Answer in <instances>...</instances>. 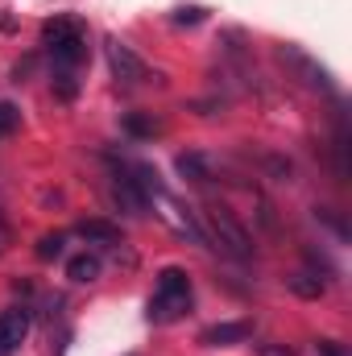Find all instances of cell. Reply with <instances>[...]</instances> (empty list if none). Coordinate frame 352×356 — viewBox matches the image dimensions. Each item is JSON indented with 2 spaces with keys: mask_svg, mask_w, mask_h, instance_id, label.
Segmentation results:
<instances>
[{
  "mask_svg": "<svg viewBox=\"0 0 352 356\" xmlns=\"http://www.w3.org/2000/svg\"><path fill=\"white\" fill-rule=\"evenodd\" d=\"M195 307V290H191V273L182 266H166L158 273V286L145 302V319L154 327H166V323H178L182 315H191Z\"/></svg>",
  "mask_w": 352,
  "mask_h": 356,
  "instance_id": "obj_1",
  "label": "cell"
},
{
  "mask_svg": "<svg viewBox=\"0 0 352 356\" xmlns=\"http://www.w3.org/2000/svg\"><path fill=\"white\" fill-rule=\"evenodd\" d=\"M42 46L54 71H79L88 63V29L79 17H54L42 25Z\"/></svg>",
  "mask_w": 352,
  "mask_h": 356,
  "instance_id": "obj_2",
  "label": "cell"
},
{
  "mask_svg": "<svg viewBox=\"0 0 352 356\" xmlns=\"http://www.w3.org/2000/svg\"><path fill=\"white\" fill-rule=\"evenodd\" d=\"M207 224H211V245L216 249H224L228 257H237V261H253V253H257V245H253V236H249V228L237 220V211L228 207V203H211L207 207Z\"/></svg>",
  "mask_w": 352,
  "mask_h": 356,
  "instance_id": "obj_3",
  "label": "cell"
},
{
  "mask_svg": "<svg viewBox=\"0 0 352 356\" xmlns=\"http://www.w3.org/2000/svg\"><path fill=\"white\" fill-rule=\"evenodd\" d=\"M273 54H278V63L286 67V75L290 79H298L307 91H323V95H340V83H336V75L319 63V58H311L307 50H298V46H290V42H282V46H273Z\"/></svg>",
  "mask_w": 352,
  "mask_h": 356,
  "instance_id": "obj_4",
  "label": "cell"
},
{
  "mask_svg": "<svg viewBox=\"0 0 352 356\" xmlns=\"http://www.w3.org/2000/svg\"><path fill=\"white\" fill-rule=\"evenodd\" d=\"M332 170H336V182H349L352 178V124H349V112L340 104L332 112Z\"/></svg>",
  "mask_w": 352,
  "mask_h": 356,
  "instance_id": "obj_5",
  "label": "cell"
},
{
  "mask_svg": "<svg viewBox=\"0 0 352 356\" xmlns=\"http://www.w3.org/2000/svg\"><path fill=\"white\" fill-rule=\"evenodd\" d=\"M104 58H108V67H112V75H116L120 83H145V79H150V67H145L120 38H108V42H104Z\"/></svg>",
  "mask_w": 352,
  "mask_h": 356,
  "instance_id": "obj_6",
  "label": "cell"
},
{
  "mask_svg": "<svg viewBox=\"0 0 352 356\" xmlns=\"http://www.w3.org/2000/svg\"><path fill=\"white\" fill-rule=\"evenodd\" d=\"M158 203L166 207V220L175 224L178 232H182V236H191V241H195L199 249H216V245H211V236H207V228L199 224V216H195V207H186V203H178V199L170 195V191H166V195H162Z\"/></svg>",
  "mask_w": 352,
  "mask_h": 356,
  "instance_id": "obj_7",
  "label": "cell"
},
{
  "mask_svg": "<svg viewBox=\"0 0 352 356\" xmlns=\"http://www.w3.org/2000/svg\"><path fill=\"white\" fill-rule=\"evenodd\" d=\"M29 323H33V311H29V307H8V311H0V356H13L25 344Z\"/></svg>",
  "mask_w": 352,
  "mask_h": 356,
  "instance_id": "obj_8",
  "label": "cell"
},
{
  "mask_svg": "<svg viewBox=\"0 0 352 356\" xmlns=\"http://www.w3.org/2000/svg\"><path fill=\"white\" fill-rule=\"evenodd\" d=\"M253 340V323L249 319H237V323H211L199 332V344L203 348H228V344H245Z\"/></svg>",
  "mask_w": 352,
  "mask_h": 356,
  "instance_id": "obj_9",
  "label": "cell"
},
{
  "mask_svg": "<svg viewBox=\"0 0 352 356\" xmlns=\"http://www.w3.org/2000/svg\"><path fill=\"white\" fill-rule=\"evenodd\" d=\"M75 236L88 241V245H104V249L125 245V232H120V224H112V220H79V224H75Z\"/></svg>",
  "mask_w": 352,
  "mask_h": 356,
  "instance_id": "obj_10",
  "label": "cell"
},
{
  "mask_svg": "<svg viewBox=\"0 0 352 356\" xmlns=\"http://www.w3.org/2000/svg\"><path fill=\"white\" fill-rule=\"evenodd\" d=\"M120 129H125L133 141H154V137L166 133V120L154 116V112H125V116H120Z\"/></svg>",
  "mask_w": 352,
  "mask_h": 356,
  "instance_id": "obj_11",
  "label": "cell"
},
{
  "mask_svg": "<svg viewBox=\"0 0 352 356\" xmlns=\"http://www.w3.org/2000/svg\"><path fill=\"white\" fill-rule=\"evenodd\" d=\"M175 170H178L182 178H186V182H195V186H207V182L216 178V170H211V162H207L203 154H195V149H191V154H178Z\"/></svg>",
  "mask_w": 352,
  "mask_h": 356,
  "instance_id": "obj_12",
  "label": "cell"
},
{
  "mask_svg": "<svg viewBox=\"0 0 352 356\" xmlns=\"http://www.w3.org/2000/svg\"><path fill=\"white\" fill-rule=\"evenodd\" d=\"M99 273H104V261H99V253H91V249L75 253V257H67V277H71V282H79V286L95 282Z\"/></svg>",
  "mask_w": 352,
  "mask_h": 356,
  "instance_id": "obj_13",
  "label": "cell"
},
{
  "mask_svg": "<svg viewBox=\"0 0 352 356\" xmlns=\"http://www.w3.org/2000/svg\"><path fill=\"white\" fill-rule=\"evenodd\" d=\"M311 216H315V220H319V224H323V228H328L336 241H340V245H349V241H352V224H349V216H344L340 207H328V203H319V207H311Z\"/></svg>",
  "mask_w": 352,
  "mask_h": 356,
  "instance_id": "obj_14",
  "label": "cell"
},
{
  "mask_svg": "<svg viewBox=\"0 0 352 356\" xmlns=\"http://www.w3.org/2000/svg\"><path fill=\"white\" fill-rule=\"evenodd\" d=\"M286 290H290V294H298V298H323L328 282H323V277H315L311 269H303V273H290V277H286Z\"/></svg>",
  "mask_w": 352,
  "mask_h": 356,
  "instance_id": "obj_15",
  "label": "cell"
},
{
  "mask_svg": "<svg viewBox=\"0 0 352 356\" xmlns=\"http://www.w3.org/2000/svg\"><path fill=\"white\" fill-rule=\"evenodd\" d=\"M33 253H38V261H58L67 253V236L63 232H46V236H38Z\"/></svg>",
  "mask_w": 352,
  "mask_h": 356,
  "instance_id": "obj_16",
  "label": "cell"
},
{
  "mask_svg": "<svg viewBox=\"0 0 352 356\" xmlns=\"http://www.w3.org/2000/svg\"><path fill=\"white\" fill-rule=\"evenodd\" d=\"M257 166H262L269 178H278V182H290V178H294V162L282 158V154H265V158H257Z\"/></svg>",
  "mask_w": 352,
  "mask_h": 356,
  "instance_id": "obj_17",
  "label": "cell"
},
{
  "mask_svg": "<svg viewBox=\"0 0 352 356\" xmlns=\"http://www.w3.org/2000/svg\"><path fill=\"white\" fill-rule=\"evenodd\" d=\"M50 88H54V95H58L63 104H71V99L79 95V79H75V71H54Z\"/></svg>",
  "mask_w": 352,
  "mask_h": 356,
  "instance_id": "obj_18",
  "label": "cell"
},
{
  "mask_svg": "<svg viewBox=\"0 0 352 356\" xmlns=\"http://www.w3.org/2000/svg\"><path fill=\"white\" fill-rule=\"evenodd\" d=\"M17 129H21V108H17L13 99H0V141L13 137Z\"/></svg>",
  "mask_w": 352,
  "mask_h": 356,
  "instance_id": "obj_19",
  "label": "cell"
},
{
  "mask_svg": "<svg viewBox=\"0 0 352 356\" xmlns=\"http://www.w3.org/2000/svg\"><path fill=\"white\" fill-rule=\"evenodd\" d=\"M170 21L175 25H199V21H207V8L203 4H178L175 13H170Z\"/></svg>",
  "mask_w": 352,
  "mask_h": 356,
  "instance_id": "obj_20",
  "label": "cell"
},
{
  "mask_svg": "<svg viewBox=\"0 0 352 356\" xmlns=\"http://www.w3.org/2000/svg\"><path fill=\"white\" fill-rule=\"evenodd\" d=\"M315 353L319 356H349V348L340 340H315Z\"/></svg>",
  "mask_w": 352,
  "mask_h": 356,
  "instance_id": "obj_21",
  "label": "cell"
},
{
  "mask_svg": "<svg viewBox=\"0 0 352 356\" xmlns=\"http://www.w3.org/2000/svg\"><path fill=\"white\" fill-rule=\"evenodd\" d=\"M257 353L262 356H294V348H286V344H257Z\"/></svg>",
  "mask_w": 352,
  "mask_h": 356,
  "instance_id": "obj_22",
  "label": "cell"
}]
</instances>
